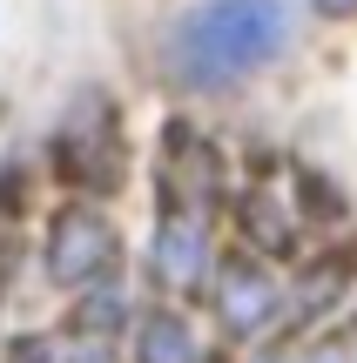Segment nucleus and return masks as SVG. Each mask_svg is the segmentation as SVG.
Listing matches in <instances>:
<instances>
[{
	"mask_svg": "<svg viewBox=\"0 0 357 363\" xmlns=\"http://www.w3.org/2000/svg\"><path fill=\"white\" fill-rule=\"evenodd\" d=\"M337 283H344V269H337V262H324V269H310L304 296H297V316H317L324 303H337Z\"/></svg>",
	"mask_w": 357,
	"mask_h": 363,
	"instance_id": "obj_10",
	"label": "nucleus"
},
{
	"mask_svg": "<svg viewBox=\"0 0 357 363\" xmlns=\"http://www.w3.org/2000/svg\"><path fill=\"white\" fill-rule=\"evenodd\" d=\"M7 363H61V350H54L48 337H13L7 343Z\"/></svg>",
	"mask_w": 357,
	"mask_h": 363,
	"instance_id": "obj_11",
	"label": "nucleus"
},
{
	"mask_svg": "<svg viewBox=\"0 0 357 363\" xmlns=\"http://www.w3.org/2000/svg\"><path fill=\"white\" fill-rule=\"evenodd\" d=\"M297 34L290 0H202L175 21L169 67L182 88H229V81L270 67Z\"/></svg>",
	"mask_w": 357,
	"mask_h": 363,
	"instance_id": "obj_1",
	"label": "nucleus"
},
{
	"mask_svg": "<svg viewBox=\"0 0 357 363\" xmlns=\"http://www.w3.org/2000/svg\"><path fill=\"white\" fill-rule=\"evenodd\" d=\"M54 162H61V175L67 182H81V189H115V175H121V142H115V121H108V108L94 101H81V115L61 128V142H54Z\"/></svg>",
	"mask_w": 357,
	"mask_h": 363,
	"instance_id": "obj_3",
	"label": "nucleus"
},
{
	"mask_svg": "<svg viewBox=\"0 0 357 363\" xmlns=\"http://www.w3.org/2000/svg\"><path fill=\"white\" fill-rule=\"evenodd\" d=\"M243 229H250V235H256L263 249H290V216H283V208L270 202L263 189H256L250 202H243Z\"/></svg>",
	"mask_w": 357,
	"mask_h": 363,
	"instance_id": "obj_9",
	"label": "nucleus"
},
{
	"mask_svg": "<svg viewBox=\"0 0 357 363\" xmlns=\"http://www.w3.org/2000/svg\"><path fill=\"white\" fill-rule=\"evenodd\" d=\"M128 323V296H121L115 276H94V289L75 303V330L81 337H115V330Z\"/></svg>",
	"mask_w": 357,
	"mask_h": 363,
	"instance_id": "obj_8",
	"label": "nucleus"
},
{
	"mask_svg": "<svg viewBox=\"0 0 357 363\" xmlns=\"http://www.w3.org/2000/svg\"><path fill=\"white\" fill-rule=\"evenodd\" d=\"M277 310H283V289L256 262H223V276H216V316H223V330L256 337Z\"/></svg>",
	"mask_w": 357,
	"mask_h": 363,
	"instance_id": "obj_5",
	"label": "nucleus"
},
{
	"mask_svg": "<svg viewBox=\"0 0 357 363\" xmlns=\"http://www.w3.org/2000/svg\"><path fill=\"white\" fill-rule=\"evenodd\" d=\"M115 256H121V242H115V229H108L101 208H61V216H54L48 276L61 289H81V283H94V276H108Z\"/></svg>",
	"mask_w": 357,
	"mask_h": 363,
	"instance_id": "obj_2",
	"label": "nucleus"
},
{
	"mask_svg": "<svg viewBox=\"0 0 357 363\" xmlns=\"http://www.w3.org/2000/svg\"><path fill=\"white\" fill-rule=\"evenodd\" d=\"M304 363H357V337L351 343H324V350H310Z\"/></svg>",
	"mask_w": 357,
	"mask_h": 363,
	"instance_id": "obj_12",
	"label": "nucleus"
},
{
	"mask_svg": "<svg viewBox=\"0 0 357 363\" xmlns=\"http://www.w3.org/2000/svg\"><path fill=\"white\" fill-rule=\"evenodd\" d=\"M135 363H202V343L175 310H155L135 330Z\"/></svg>",
	"mask_w": 357,
	"mask_h": 363,
	"instance_id": "obj_7",
	"label": "nucleus"
},
{
	"mask_svg": "<svg viewBox=\"0 0 357 363\" xmlns=\"http://www.w3.org/2000/svg\"><path fill=\"white\" fill-rule=\"evenodd\" d=\"M216 175H223L216 148L202 135H189V121H169V135H162V208H196L202 216L216 195Z\"/></svg>",
	"mask_w": 357,
	"mask_h": 363,
	"instance_id": "obj_4",
	"label": "nucleus"
},
{
	"mask_svg": "<svg viewBox=\"0 0 357 363\" xmlns=\"http://www.w3.org/2000/svg\"><path fill=\"white\" fill-rule=\"evenodd\" d=\"M317 13H357V0H317Z\"/></svg>",
	"mask_w": 357,
	"mask_h": 363,
	"instance_id": "obj_13",
	"label": "nucleus"
},
{
	"mask_svg": "<svg viewBox=\"0 0 357 363\" xmlns=\"http://www.w3.org/2000/svg\"><path fill=\"white\" fill-rule=\"evenodd\" d=\"M202 262H209V235H202L196 208H162V229H155V276L169 289H196Z\"/></svg>",
	"mask_w": 357,
	"mask_h": 363,
	"instance_id": "obj_6",
	"label": "nucleus"
}]
</instances>
